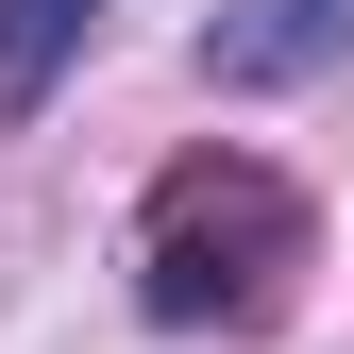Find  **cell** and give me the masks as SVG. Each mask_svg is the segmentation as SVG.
Segmentation results:
<instances>
[{
  "label": "cell",
  "mask_w": 354,
  "mask_h": 354,
  "mask_svg": "<svg viewBox=\"0 0 354 354\" xmlns=\"http://www.w3.org/2000/svg\"><path fill=\"white\" fill-rule=\"evenodd\" d=\"M287 287H304V203H287V169H253V152H186L152 186L136 219V304L169 337H253V321H287Z\"/></svg>",
  "instance_id": "cell-1"
},
{
  "label": "cell",
  "mask_w": 354,
  "mask_h": 354,
  "mask_svg": "<svg viewBox=\"0 0 354 354\" xmlns=\"http://www.w3.org/2000/svg\"><path fill=\"white\" fill-rule=\"evenodd\" d=\"M337 51H354V0H219V17H203V84H219V102L321 84Z\"/></svg>",
  "instance_id": "cell-2"
},
{
  "label": "cell",
  "mask_w": 354,
  "mask_h": 354,
  "mask_svg": "<svg viewBox=\"0 0 354 354\" xmlns=\"http://www.w3.org/2000/svg\"><path fill=\"white\" fill-rule=\"evenodd\" d=\"M84 34H102V0H0V118L51 102V84L84 68Z\"/></svg>",
  "instance_id": "cell-3"
}]
</instances>
